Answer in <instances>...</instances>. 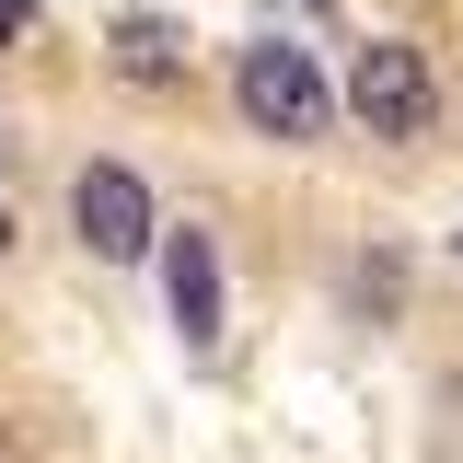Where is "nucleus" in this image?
Returning a JSON list of instances; mask_svg holds the SVG:
<instances>
[{"mask_svg": "<svg viewBox=\"0 0 463 463\" xmlns=\"http://www.w3.org/2000/svg\"><path fill=\"white\" fill-rule=\"evenodd\" d=\"M347 105H359V128H383V139H417V128H429V58L405 47V35L359 47V70H347Z\"/></svg>", "mask_w": 463, "mask_h": 463, "instance_id": "7ed1b4c3", "label": "nucleus"}, {"mask_svg": "<svg viewBox=\"0 0 463 463\" xmlns=\"http://www.w3.org/2000/svg\"><path fill=\"white\" fill-rule=\"evenodd\" d=\"M232 93H243V116L267 139H325L336 128V81L313 70V47H279V35H255L232 58Z\"/></svg>", "mask_w": 463, "mask_h": 463, "instance_id": "f257e3e1", "label": "nucleus"}, {"mask_svg": "<svg viewBox=\"0 0 463 463\" xmlns=\"http://www.w3.org/2000/svg\"><path fill=\"white\" fill-rule=\"evenodd\" d=\"M0 255H12V209H0Z\"/></svg>", "mask_w": 463, "mask_h": 463, "instance_id": "0eeeda50", "label": "nucleus"}, {"mask_svg": "<svg viewBox=\"0 0 463 463\" xmlns=\"http://www.w3.org/2000/svg\"><path fill=\"white\" fill-rule=\"evenodd\" d=\"M163 289H174V325H185V347L221 336V255H209V232H163Z\"/></svg>", "mask_w": 463, "mask_h": 463, "instance_id": "20e7f679", "label": "nucleus"}, {"mask_svg": "<svg viewBox=\"0 0 463 463\" xmlns=\"http://www.w3.org/2000/svg\"><path fill=\"white\" fill-rule=\"evenodd\" d=\"M70 221H81V243H93V255H116V267L163 243V221H151V185H139L128 163H81V185H70Z\"/></svg>", "mask_w": 463, "mask_h": 463, "instance_id": "f03ea898", "label": "nucleus"}, {"mask_svg": "<svg viewBox=\"0 0 463 463\" xmlns=\"http://www.w3.org/2000/svg\"><path fill=\"white\" fill-rule=\"evenodd\" d=\"M24 24H35V0H0V47H24Z\"/></svg>", "mask_w": 463, "mask_h": 463, "instance_id": "423d86ee", "label": "nucleus"}, {"mask_svg": "<svg viewBox=\"0 0 463 463\" xmlns=\"http://www.w3.org/2000/svg\"><path fill=\"white\" fill-rule=\"evenodd\" d=\"M174 47H185V35L151 24V12H128V24H116V70H128V81H174Z\"/></svg>", "mask_w": 463, "mask_h": 463, "instance_id": "39448f33", "label": "nucleus"}]
</instances>
